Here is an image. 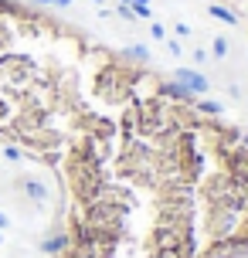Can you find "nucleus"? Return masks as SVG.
Instances as JSON below:
<instances>
[{
  "mask_svg": "<svg viewBox=\"0 0 248 258\" xmlns=\"http://www.w3.org/2000/svg\"><path fill=\"white\" fill-rule=\"evenodd\" d=\"M65 245H68L65 234H51V238L41 241V251H44V255H58V251H65Z\"/></svg>",
  "mask_w": 248,
  "mask_h": 258,
  "instance_id": "7ed1b4c3",
  "label": "nucleus"
},
{
  "mask_svg": "<svg viewBox=\"0 0 248 258\" xmlns=\"http://www.w3.org/2000/svg\"><path fill=\"white\" fill-rule=\"evenodd\" d=\"M211 54H214V58H228V41L214 38V41H211Z\"/></svg>",
  "mask_w": 248,
  "mask_h": 258,
  "instance_id": "423d86ee",
  "label": "nucleus"
},
{
  "mask_svg": "<svg viewBox=\"0 0 248 258\" xmlns=\"http://www.w3.org/2000/svg\"><path fill=\"white\" fill-rule=\"evenodd\" d=\"M116 14H119V17H126V21H136V11H133L130 4H119V7H116Z\"/></svg>",
  "mask_w": 248,
  "mask_h": 258,
  "instance_id": "1a4fd4ad",
  "label": "nucleus"
},
{
  "mask_svg": "<svg viewBox=\"0 0 248 258\" xmlns=\"http://www.w3.org/2000/svg\"><path fill=\"white\" fill-rule=\"evenodd\" d=\"M0 241H4V234H0Z\"/></svg>",
  "mask_w": 248,
  "mask_h": 258,
  "instance_id": "2eb2a0df",
  "label": "nucleus"
},
{
  "mask_svg": "<svg viewBox=\"0 0 248 258\" xmlns=\"http://www.w3.org/2000/svg\"><path fill=\"white\" fill-rule=\"evenodd\" d=\"M197 109H201V112H208V116H218V112H221L224 105H218V102H208V99H204V102H197Z\"/></svg>",
  "mask_w": 248,
  "mask_h": 258,
  "instance_id": "6e6552de",
  "label": "nucleus"
},
{
  "mask_svg": "<svg viewBox=\"0 0 248 258\" xmlns=\"http://www.w3.org/2000/svg\"><path fill=\"white\" fill-rule=\"evenodd\" d=\"M208 14L214 17V21H224V24H231V27L238 24V14H235V11H228V7H221V4H211Z\"/></svg>",
  "mask_w": 248,
  "mask_h": 258,
  "instance_id": "20e7f679",
  "label": "nucleus"
},
{
  "mask_svg": "<svg viewBox=\"0 0 248 258\" xmlns=\"http://www.w3.org/2000/svg\"><path fill=\"white\" fill-rule=\"evenodd\" d=\"M7 228H11V224H7V218L0 214V231H7Z\"/></svg>",
  "mask_w": 248,
  "mask_h": 258,
  "instance_id": "4468645a",
  "label": "nucleus"
},
{
  "mask_svg": "<svg viewBox=\"0 0 248 258\" xmlns=\"http://www.w3.org/2000/svg\"><path fill=\"white\" fill-rule=\"evenodd\" d=\"M194 61H197V64L208 61V51H204V48H194Z\"/></svg>",
  "mask_w": 248,
  "mask_h": 258,
  "instance_id": "ddd939ff",
  "label": "nucleus"
},
{
  "mask_svg": "<svg viewBox=\"0 0 248 258\" xmlns=\"http://www.w3.org/2000/svg\"><path fill=\"white\" fill-rule=\"evenodd\" d=\"M17 183H21V190H24L31 201H38V204H41V201H48V187H44L41 180H34V177H21Z\"/></svg>",
  "mask_w": 248,
  "mask_h": 258,
  "instance_id": "f03ea898",
  "label": "nucleus"
},
{
  "mask_svg": "<svg viewBox=\"0 0 248 258\" xmlns=\"http://www.w3.org/2000/svg\"><path fill=\"white\" fill-rule=\"evenodd\" d=\"M4 156H7V160H21V150H14V146H4Z\"/></svg>",
  "mask_w": 248,
  "mask_h": 258,
  "instance_id": "9b49d317",
  "label": "nucleus"
},
{
  "mask_svg": "<svg viewBox=\"0 0 248 258\" xmlns=\"http://www.w3.org/2000/svg\"><path fill=\"white\" fill-rule=\"evenodd\" d=\"M167 92H170V95H173V99H191V92L183 89L180 82H170V85H167Z\"/></svg>",
  "mask_w": 248,
  "mask_h": 258,
  "instance_id": "0eeeda50",
  "label": "nucleus"
},
{
  "mask_svg": "<svg viewBox=\"0 0 248 258\" xmlns=\"http://www.w3.org/2000/svg\"><path fill=\"white\" fill-rule=\"evenodd\" d=\"M173 82H180L191 95H204V92L211 89V82L201 75V72H194V68H177V72H173Z\"/></svg>",
  "mask_w": 248,
  "mask_h": 258,
  "instance_id": "f257e3e1",
  "label": "nucleus"
},
{
  "mask_svg": "<svg viewBox=\"0 0 248 258\" xmlns=\"http://www.w3.org/2000/svg\"><path fill=\"white\" fill-rule=\"evenodd\" d=\"M150 34L157 41H167V31H163V24H150Z\"/></svg>",
  "mask_w": 248,
  "mask_h": 258,
  "instance_id": "9d476101",
  "label": "nucleus"
},
{
  "mask_svg": "<svg viewBox=\"0 0 248 258\" xmlns=\"http://www.w3.org/2000/svg\"><path fill=\"white\" fill-rule=\"evenodd\" d=\"M38 4H51V7H72V0H38Z\"/></svg>",
  "mask_w": 248,
  "mask_h": 258,
  "instance_id": "f8f14e48",
  "label": "nucleus"
},
{
  "mask_svg": "<svg viewBox=\"0 0 248 258\" xmlns=\"http://www.w3.org/2000/svg\"><path fill=\"white\" fill-rule=\"evenodd\" d=\"M126 54L136 58V61H150V48L146 44H133V48H126Z\"/></svg>",
  "mask_w": 248,
  "mask_h": 258,
  "instance_id": "39448f33",
  "label": "nucleus"
}]
</instances>
